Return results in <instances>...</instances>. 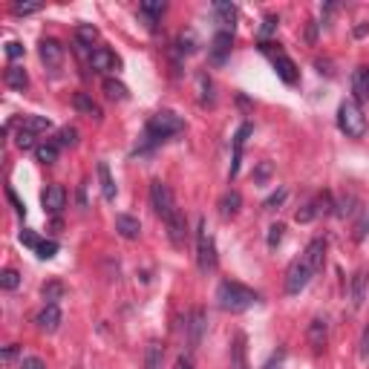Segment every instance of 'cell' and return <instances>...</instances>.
Wrapping results in <instances>:
<instances>
[{
	"instance_id": "cell-49",
	"label": "cell",
	"mask_w": 369,
	"mask_h": 369,
	"mask_svg": "<svg viewBox=\"0 0 369 369\" xmlns=\"http://www.w3.org/2000/svg\"><path fill=\"white\" fill-rule=\"evenodd\" d=\"M6 197H9V202L14 205V211H18V214H26V205H23L18 197H14V190H6Z\"/></svg>"
},
{
	"instance_id": "cell-20",
	"label": "cell",
	"mask_w": 369,
	"mask_h": 369,
	"mask_svg": "<svg viewBox=\"0 0 369 369\" xmlns=\"http://www.w3.org/2000/svg\"><path fill=\"white\" fill-rule=\"evenodd\" d=\"M248 136H251V124H243L237 130V136H234V165H231V173H228L231 179L239 173V159H243V148H246V139Z\"/></svg>"
},
{
	"instance_id": "cell-15",
	"label": "cell",
	"mask_w": 369,
	"mask_h": 369,
	"mask_svg": "<svg viewBox=\"0 0 369 369\" xmlns=\"http://www.w3.org/2000/svg\"><path fill=\"white\" fill-rule=\"evenodd\" d=\"M271 61H275V70H277V75L283 78L286 84H297V67H295V61L288 58L283 50L271 52Z\"/></svg>"
},
{
	"instance_id": "cell-45",
	"label": "cell",
	"mask_w": 369,
	"mask_h": 369,
	"mask_svg": "<svg viewBox=\"0 0 369 369\" xmlns=\"http://www.w3.org/2000/svg\"><path fill=\"white\" fill-rule=\"evenodd\" d=\"M21 369H46V363H43L41 358L32 355V358H23V361H21Z\"/></svg>"
},
{
	"instance_id": "cell-13",
	"label": "cell",
	"mask_w": 369,
	"mask_h": 369,
	"mask_svg": "<svg viewBox=\"0 0 369 369\" xmlns=\"http://www.w3.org/2000/svg\"><path fill=\"white\" fill-rule=\"evenodd\" d=\"M306 338H309V346L315 352H323L326 349V341H329V326H326V320L323 317H315L312 323H309V332H306Z\"/></svg>"
},
{
	"instance_id": "cell-4",
	"label": "cell",
	"mask_w": 369,
	"mask_h": 369,
	"mask_svg": "<svg viewBox=\"0 0 369 369\" xmlns=\"http://www.w3.org/2000/svg\"><path fill=\"white\" fill-rule=\"evenodd\" d=\"M338 127L349 139H361L366 133V116H363V110L355 99H349L338 107Z\"/></svg>"
},
{
	"instance_id": "cell-43",
	"label": "cell",
	"mask_w": 369,
	"mask_h": 369,
	"mask_svg": "<svg viewBox=\"0 0 369 369\" xmlns=\"http://www.w3.org/2000/svg\"><path fill=\"white\" fill-rule=\"evenodd\" d=\"M38 9H41L38 3H14V6H12L14 14H32V12H38Z\"/></svg>"
},
{
	"instance_id": "cell-16",
	"label": "cell",
	"mask_w": 369,
	"mask_h": 369,
	"mask_svg": "<svg viewBox=\"0 0 369 369\" xmlns=\"http://www.w3.org/2000/svg\"><path fill=\"white\" fill-rule=\"evenodd\" d=\"M41 61L46 63L50 70H58L61 67V61H63V46L52 38H43L41 41Z\"/></svg>"
},
{
	"instance_id": "cell-31",
	"label": "cell",
	"mask_w": 369,
	"mask_h": 369,
	"mask_svg": "<svg viewBox=\"0 0 369 369\" xmlns=\"http://www.w3.org/2000/svg\"><path fill=\"white\" fill-rule=\"evenodd\" d=\"M162 358H165V349L159 346V343H150L148 346V355H144V366H148V369H159V366H162Z\"/></svg>"
},
{
	"instance_id": "cell-28",
	"label": "cell",
	"mask_w": 369,
	"mask_h": 369,
	"mask_svg": "<svg viewBox=\"0 0 369 369\" xmlns=\"http://www.w3.org/2000/svg\"><path fill=\"white\" fill-rule=\"evenodd\" d=\"M214 12H217V18H219L222 26H234V21H237V6L234 3L219 0V3H214Z\"/></svg>"
},
{
	"instance_id": "cell-25",
	"label": "cell",
	"mask_w": 369,
	"mask_h": 369,
	"mask_svg": "<svg viewBox=\"0 0 369 369\" xmlns=\"http://www.w3.org/2000/svg\"><path fill=\"white\" fill-rule=\"evenodd\" d=\"M50 127H52V121L46 119V116H23V121H21V130H26V133H32V136L46 133Z\"/></svg>"
},
{
	"instance_id": "cell-29",
	"label": "cell",
	"mask_w": 369,
	"mask_h": 369,
	"mask_svg": "<svg viewBox=\"0 0 369 369\" xmlns=\"http://www.w3.org/2000/svg\"><path fill=\"white\" fill-rule=\"evenodd\" d=\"M104 92H107L110 101H124L127 99V87L121 81H116V78H107V81H104Z\"/></svg>"
},
{
	"instance_id": "cell-5",
	"label": "cell",
	"mask_w": 369,
	"mask_h": 369,
	"mask_svg": "<svg viewBox=\"0 0 369 369\" xmlns=\"http://www.w3.org/2000/svg\"><path fill=\"white\" fill-rule=\"evenodd\" d=\"M315 277V268L309 266L306 257H297V260H292V266L286 268V292L288 295H300L303 288H306Z\"/></svg>"
},
{
	"instance_id": "cell-26",
	"label": "cell",
	"mask_w": 369,
	"mask_h": 369,
	"mask_svg": "<svg viewBox=\"0 0 369 369\" xmlns=\"http://www.w3.org/2000/svg\"><path fill=\"white\" fill-rule=\"evenodd\" d=\"M99 179H101V194H104V199L113 202V199H116V182H113V176H110L107 162H99Z\"/></svg>"
},
{
	"instance_id": "cell-35",
	"label": "cell",
	"mask_w": 369,
	"mask_h": 369,
	"mask_svg": "<svg viewBox=\"0 0 369 369\" xmlns=\"http://www.w3.org/2000/svg\"><path fill=\"white\" fill-rule=\"evenodd\" d=\"M75 141H78V130H75V127H63V130L58 133V148H72Z\"/></svg>"
},
{
	"instance_id": "cell-51",
	"label": "cell",
	"mask_w": 369,
	"mask_h": 369,
	"mask_svg": "<svg viewBox=\"0 0 369 369\" xmlns=\"http://www.w3.org/2000/svg\"><path fill=\"white\" fill-rule=\"evenodd\" d=\"M14 355H18V349H14V346H9V349H6V355H3V358H6V361H12Z\"/></svg>"
},
{
	"instance_id": "cell-8",
	"label": "cell",
	"mask_w": 369,
	"mask_h": 369,
	"mask_svg": "<svg viewBox=\"0 0 369 369\" xmlns=\"http://www.w3.org/2000/svg\"><path fill=\"white\" fill-rule=\"evenodd\" d=\"M90 63L95 72H116L121 67V61L116 58V52H110L107 46H99V50L90 52Z\"/></svg>"
},
{
	"instance_id": "cell-46",
	"label": "cell",
	"mask_w": 369,
	"mask_h": 369,
	"mask_svg": "<svg viewBox=\"0 0 369 369\" xmlns=\"http://www.w3.org/2000/svg\"><path fill=\"white\" fill-rule=\"evenodd\" d=\"M268 231H271V234H268V246L275 248V246L280 243V239H283V226H271Z\"/></svg>"
},
{
	"instance_id": "cell-41",
	"label": "cell",
	"mask_w": 369,
	"mask_h": 369,
	"mask_svg": "<svg viewBox=\"0 0 369 369\" xmlns=\"http://www.w3.org/2000/svg\"><path fill=\"white\" fill-rule=\"evenodd\" d=\"M317 217V208H315V202H309L303 211H297V222H312Z\"/></svg>"
},
{
	"instance_id": "cell-6",
	"label": "cell",
	"mask_w": 369,
	"mask_h": 369,
	"mask_svg": "<svg viewBox=\"0 0 369 369\" xmlns=\"http://www.w3.org/2000/svg\"><path fill=\"white\" fill-rule=\"evenodd\" d=\"M150 205H153V211L162 217V222L170 219L176 211H179V208H176V199H173V190L162 179H153L150 182Z\"/></svg>"
},
{
	"instance_id": "cell-3",
	"label": "cell",
	"mask_w": 369,
	"mask_h": 369,
	"mask_svg": "<svg viewBox=\"0 0 369 369\" xmlns=\"http://www.w3.org/2000/svg\"><path fill=\"white\" fill-rule=\"evenodd\" d=\"M185 130V121L170 113V110H162V113H156L148 127H144V136H148V141H165L168 136H176V133H182Z\"/></svg>"
},
{
	"instance_id": "cell-47",
	"label": "cell",
	"mask_w": 369,
	"mask_h": 369,
	"mask_svg": "<svg viewBox=\"0 0 369 369\" xmlns=\"http://www.w3.org/2000/svg\"><path fill=\"white\" fill-rule=\"evenodd\" d=\"M6 55H9V58H18V55H23V46H21L18 41H9V43H6Z\"/></svg>"
},
{
	"instance_id": "cell-38",
	"label": "cell",
	"mask_w": 369,
	"mask_h": 369,
	"mask_svg": "<svg viewBox=\"0 0 369 369\" xmlns=\"http://www.w3.org/2000/svg\"><path fill=\"white\" fill-rule=\"evenodd\" d=\"M14 144H18L21 150H32V148H35V136L26 133V130H18V139H14Z\"/></svg>"
},
{
	"instance_id": "cell-32",
	"label": "cell",
	"mask_w": 369,
	"mask_h": 369,
	"mask_svg": "<svg viewBox=\"0 0 369 369\" xmlns=\"http://www.w3.org/2000/svg\"><path fill=\"white\" fill-rule=\"evenodd\" d=\"M75 38H78V43H81V46H92L95 41H99V29H95V26H78Z\"/></svg>"
},
{
	"instance_id": "cell-48",
	"label": "cell",
	"mask_w": 369,
	"mask_h": 369,
	"mask_svg": "<svg viewBox=\"0 0 369 369\" xmlns=\"http://www.w3.org/2000/svg\"><path fill=\"white\" fill-rule=\"evenodd\" d=\"M173 369H194V358H190V355H179V358H176V363H173Z\"/></svg>"
},
{
	"instance_id": "cell-17",
	"label": "cell",
	"mask_w": 369,
	"mask_h": 369,
	"mask_svg": "<svg viewBox=\"0 0 369 369\" xmlns=\"http://www.w3.org/2000/svg\"><path fill=\"white\" fill-rule=\"evenodd\" d=\"M231 43H234V35L228 29H219L217 35H214V41H211V58L217 61V63H222L226 61V55L231 52Z\"/></svg>"
},
{
	"instance_id": "cell-9",
	"label": "cell",
	"mask_w": 369,
	"mask_h": 369,
	"mask_svg": "<svg viewBox=\"0 0 369 369\" xmlns=\"http://www.w3.org/2000/svg\"><path fill=\"white\" fill-rule=\"evenodd\" d=\"M35 323H38V329L46 332V335L58 332V326H61V309H58V303H46V306L35 315Z\"/></svg>"
},
{
	"instance_id": "cell-18",
	"label": "cell",
	"mask_w": 369,
	"mask_h": 369,
	"mask_svg": "<svg viewBox=\"0 0 369 369\" xmlns=\"http://www.w3.org/2000/svg\"><path fill=\"white\" fill-rule=\"evenodd\" d=\"M352 92H355V101H366L369 99V67H358L352 75Z\"/></svg>"
},
{
	"instance_id": "cell-37",
	"label": "cell",
	"mask_w": 369,
	"mask_h": 369,
	"mask_svg": "<svg viewBox=\"0 0 369 369\" xmlns=\"http://www.w3.org/2000/svg\"><path fill=\"white\" fill-rule=\"evenodd\" d=\"M315 208H317V214H332V194L329 190H323V194H320L317 199H315Z\"/></svg>"
},
{
	"instance_id": "cell-44",
	"label": "cell",
	"mask_w": 369,
	"mask_h": 369,
	"mask_svg": "<svg viewBox=\"0 0 369 369\" xmlns=\"http://www.w3.org/2000/svg\"><path fill=\"white\" fill-rule=\"evenodd\" d=\"M361 361H369V326L363 329V335H361Z\"/></svg>"
},
{
	"instance_id": "cell-19",
	"label": "cell",
	"mask_w": 369,
	"mask_h": 369,
	"mask_svg": "<svg viewBox=\"0 0 369 369\" xmlns=\"http://www.w3.org/2000/svg\"><path fill=\"white\" fill-rule=\"evenodd\" d=\"M303 257H306L309 266L315 268V275H317V271L323 268V263H326V243H323V239H312L309 248H306V254H303Z\"/></svg>"
},
{
	"instance_id": "cell-34",
	"label": "cell",
	"mask_w": 369,
	"mask_h": 369,
	"mask_svg": "<svg viewBox=\"0 0 369 369\" xmlns=\"http://www.w3.org/2000/svg\"><path fill=\"white\" fill-rule=\"evenodd\" d=\"M144 14H150V18H159V14H165V9H168V3H162V0H156V3H153V0H144V3L139 6Z\"/></svg>"
},
{
	"instance_id": "cell-14",
	"label": "cell",
	"mask_w": 369,
	"mask_h": 369,
	"mask_svg": "<svg viewBox=\"0 0 369 369\" xmlns=\"http://www.w3.org/2000/svg\"><path fill=\"white\" fill-rule=\"evenodd\" d=\"M43 211H50V214H61L63 211V205H67V190H63L61 185H50L43 190Z\"/></svg>"
},
{
	"instance_id": "cell-1",
	"label": "cell",
	"mask_w": 369,
	"mask_h": 369,
	"mask_svg": "<svg viewBox=\"0 0 369 369\" xmlns=\"http://www.w3.org/2000/svg\"><path fill=\"white\" fill-rule=\"evenodd\" d=\"M257 300H260V295H257L254 288L237 283V280H226V283H219V288H217L219 309L222 312H231V315L248 312L251 306H257Z\"/></svg>"
},
{
	"instance_id": "cell-12",
	"label": "cell",
	"mask_w": 369,
	"mask_h": 369,
	"mask_svg": "<svg viewBox=\"0 0 369 369\" xmlns=\"http://www.w3.org/2000/svg\"><path fill=\"white\" fill-rule=\"evenodd\" d=\"M231 369H251L248 366V341L243 332L231 338Z\"/></svg>"
},
{
	"instance_id": "cell-11",
	"label": "cell",
	"mask_w": 369,
	"mask_h": 369,
	"mask_svg": "<svg viewBox=\"0 0 369 369\" xmlns=\"http://www.w3.org/2000/svg\"><path fill=\"white\" fill-rule=\"evenodd\" d=\"M366 283H369L366 268H358L355 275H352V280H349V300H352V306L355 309H361L363 300H366Z\"/></svg>"
},
{
	"instance_id": "cell-40",
	"label": "cell",
	"mask_w": 369,
	"mask_h": 369,
	"mask_svg": "<svg viewBox=\"0 0 369 369\" xmlns=\"http://www.w3.org/2000/svg\"><path fill=\"white\" fill-rule=\"evenodd\" d=\"M275 29H277V18H275V14H268V18L263 21V26H260V38L266 41V38H268Z\"/></svg>"
},
{
	"instance_id": "cell-39",
	"label": "cell",
	"mask_w": 369,
	"mask_h": 369,
	"mask_svg": "<svg viewBox=\"0 0 369 369\" xmlns=\"http://www.w3.org/2000/svg\"><path fill=\"white\" fill-rule=\"evenodd\" d=\"M61 295H63V286H61V283H50V286H43V300L55 303Z\"/></svg>"
},
{
	"instance_id": "cell-22",
	"label": "cell",
	"mask_w": 369,
	"mask_h": 369,
	"mask_svg": "<svg viewBox=\"0 0 369 369\" xmlns=\"http://www.w3.org/2000/svg\"><path fill=\"white\" fill-rule=\"evenodd\" d=\"M72 104H75V110H78V113H84V116H90V119H101V107L95 104L87 92H75Z\"/></svg>"
},
{
	"instance_id": "cell-7",
	"label": "cell",
	"mask_w": 369,
	"mask_h": 369,
	"mask_svg": "<svg viewBox=\"0 0 369 369\" xmlns=\"http://www.w3.org/2000/svg\"><path fill=\"white\" fill-rule=\"evenodd\" d=\"M205 329H208V317H205V309H202V306L190 309V317H188V346H190V349H199Z\"/></svg>"
},
{
	"instance_id": "cell-50",
	"label": "cell",
	"mask_w": 369,
	"mask_h": 369,
	"mask_svg": "<svg viewBox=\"0 0 369 369\" xmlns=\"http://www.w3.org/2000/svg\"><path fill=\"white\" fill-rule=\"evenodd\" d=\"M286 199V190H277V194H271L268 199H266V208H275V205H280Z\"/></svg>"
},
{
	"instance_id": "cell-30",
	"label": "cell",
	"mask_w": 369,
	"mask_h": 369,
	"mask_svg": "<svg viewBox=\"0 0 369 369\" xmlns=\"http://www.w3.org/2000/svg\"><path fill=\"white\" fill-rule=\"evenodd\" d=\"M35 156H38V162L52 165L58 159V141H50V144H41V148H35Z\"/></svg>"
},
{
	"instance_id": "cell-36",
	"label": "cell",
	"mask_w": 369,
	"mask_h": 369,
	"mask_svg": "<svg viewBox=\"0 0 369 369\" xmlns=\"http://www.w3.org/2000/svg\"><path fill=\"white\" fill-rule=\"evenodd\" d=\"M35 254L41 257V260H52V257L58 254V243H52V239H50V243H38Z\"/></svg>"
},
{
	"instance_id": "cell-2",
	"label": "cell",
	"mask_w": 369,
	"mask_h": 369,
	"mask_svg": "<svg viewBox=\"0 0 369 369\" xmlns=\"http://www.w3.org/2000/svg\"><path fill=\"white\" fill-rule=\"evenodd\" d=\"M197 266H199L202 275L217 268V243H214V234H211V228H208L205 217L197 226Z\"/></svg>"
},
{
	"instance_id": "cell-21",
	"label": "cell",
	"mask_w": 369,
	"mask_h": 369,
	"mask_svg": "<svg viewBox=\"0 0 369 369\" xmlns=\"http://www.w3.org/2000/svg\"><path fill=\"white\" fill-rule=\"evenodd\" d=\"M116 231H119L124 239H136V237L141 234V222H139L136 217H130V214H119V217H116Z\"/></svg>"
},
{
	"instance_id": "cell-23",
	"label": "cell",
	"mask_w": 369,
	"mask_h": 369,
	"mask_svg": "<svg viewBox=\"0 0 369 369\" xmlns=\"http://www.w3.org/2000/svg\"><path fill=\"white\" fill-rule=\"evenodd\" d=\"M239 205H243V197H239V190H228V194L219 199V214L226 217V219H231V217L239 214Z\"/></svg>"
},
{
	"instance_id": "cell-33",
	"label": "cell",
	"mask_w": 369,
	"mask_h": 369,
	"mask_svg": "<svg viewBox=\"0 0 369 369\" xmlns=\"http://www.w3.org/2000/svg\"><path fill=\"white\" fill-rule=\"evenodd\" d=\"M21 286V275L14 268H3L0 271V288H6V292H12V288Z\"/></svg>"
},
{
	"instance_id": "cell-27",
	"label": "cell",
	"mask_w": 369,
	"mask_h": 369,
	"mask_svg": "<svg viewBox=\"0 0 369 369\" xmlns=\"http://www.w3.org/2000/svg\"><path fill=\"white\" fill-rule=\"evenodd\" d=\"M366 234H369V205L361 208V214L355 219V228H352V239H355V243H363Z\"/></svg>"
},
{
	"instance_id": "cell-10",
	"label": "cell",
	"mask_w": 369,
	"mask_h": 369,
	"mask_svg": "<svg viewBox=\"0 0 369 369\" xmlns=\"http://www.w3.org/2000/svg\"><path fill=\"white\" fill-rule=\"evenodd\" d=\"M165 228H168V237H170V243L176 248H182L185 246V239H188V219L182 211H176L170 219H165Z\"/></svg>"
},
{
	"instance_id": "cell-42",
	"label": "cell",
	"mask_w": 369,
	"mask_h": 369,
	"mask_svg": "<svg viewBox=\"0 0 369 369\" xmlns=\"http://www.w3.org/2000/svg\"><path fill=\"white\" fill-rule=\"evenodd\" d=\"M21 243H23V246H29V248H38L41 239H38L35 234H32L29 228H23V231H21Z\"/></svg>"
},
{
	"instance_id": "cell-24",
	"label": "cell",
	"mask_w": 369,
	"mask_h": 369,
	"mask_svg": "<svg viewBox=\"0 0 369 369\" xmlns=\"http://www.w3.org/2000/svg\"><path fill=\"white\" fill-rule=\"evenodd\" d=\"M6 87H12V90H26L29 87V75H26V70L23 67H18V63H12V67L6 70Z\"/></svg>"
}]
</instances>
